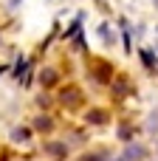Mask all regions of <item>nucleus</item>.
<instances>
[{
    "mask_svg": "<svg viewBox=\"0 0 158 161\" xmlns=\"http://www.w3.org/2000/svg\"><path fill=\"white\" fill-rule=\"evenodd\" d=\"M82 161H105V156H85Z\"/></svg>",
    "mask_w": 158,
    "mask_h": 161,
    "instance_id": "7",
    "label": "nucleus"
},
{
    "mask_svg": "<svg viewBox=\"0 0 158 161\" xmlns=\"http://www.w3.org/2000/svg\"><path fill=\"white\" fill-rule=\"evenodd\" d=\"M40 79H42V82H45V85H54V82H57V74H54V71H51V68H45V71H42V74H40Z\"/></svg>",
    "mask_w": 158,
    "mask_h": 161,
    "instance_id": "2",
    "label": "nucleus"
},
{
    "mask_svg": "<svg viewBox=\"0 0 158 161\" xmlns=\"http://www.w3.org/2000/svg\"><path fill=\"white\" fill-rule=\"evenodd\" d=\"M76 99H79V91H76V88H68V91H62V102H68V105H76Z\"/></svg>",
    "mask_w": 158,
    "mask_h": 161,
    "instance_id": "1",
    "label": "nucleus"
},
{
    "mask_svg": "<svg viewBox=\"0 0 158 161\" xmlns=\"http://www.w3.org/2000/svg\"><path fill=\"white\" fill-rule=\"evenodd\" d=\"M133 158H141V147H130L124 153V161H133Z\"/></svg>",
    "mask_w": 158,
    "mask_h": 161,
    "instance_id": "3",
    "label": "nucleus"
},
{
    "mask_svg": "<svg viewBox=\"0 0 158 161\" xmlns=\"http://www.w3.org/2000/svg\"><path fill=\"white\" fill-rule=\"evenodd\" d=\"M37 127H40V130H48V127H51V119H37Z\"/></svg>",
    "mask_w": 158,
    "mask_h": 161,
    "instance_id": "6",
    "label": "nucleus"
},
{
    "mask_svg": "<svg viewBox=\"0 0 158 161\" xmlns=\"http://www.w3.org/2000/svg\"><path fill=\"white\" fill-rule=\"evenodd\" d=\"M11 139H14V142H25V139H28V130H14Z\"/></svg>",
    "mask_w": 158,
    "mask_h": 161,
    "instance_id": "4",
    "label": "nucleus"
},
{
    "mask_svg": "<svg viewBox=\"0 0 158 161\" xmlns=\"http://www.w3.org/2000/svg\"><path fill=\"white\" fill-rule=\"evenodd\" d=\"M88 119H90V122H96V125H99V122H102V119H105V113H102V110H93V113H88Z\"/></svg>",
    "mask_w": 158,
    "mask_h": 161,
    "instance_id": "5",
    "label": "nucleus"
}]
</instances>
